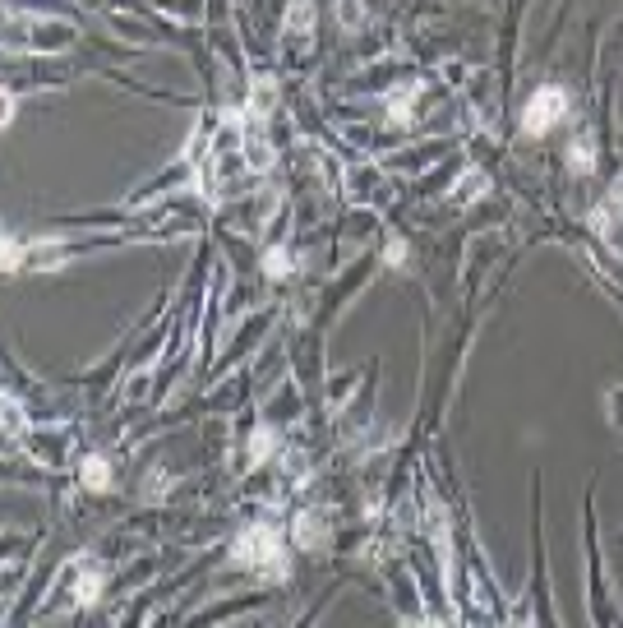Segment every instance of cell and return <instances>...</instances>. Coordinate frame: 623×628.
I'll return each mask as SVG.
<instances>
[{
  "label": "cell",
  "mask_w": 623,
  "mask_h": 628,
  "mask_svg": "<svg viewBox=\"0 0 623 628\" xmlns=\"http://www.w3.org/2000/svg\"><path fill=\"white\" fill-rule=\"evenodd\" d=\"M268 444H277V435H268V430H259V435H254V448H250V458H254V462H264L268 453H273V448H268Z\"/></svg>",
  "instance_id": "8"
},
{
  "label": "cell",
  "mask_w": 623,
  "mask_h": 628,
  "mask_svg": "<svg viewBox=\"0 0 623 628\" xmlns=\"http://www.w3.org/2000/svg\"><path fill=\"white\" fill-rule=\"evenodd\" d=\"M231 559H236L240 568H254V573H287V545H282V536L273 532V527H264V522H254V527H245V532L236 536V545H231Z\"/></svg>",
  "instance_id": "1"
},
{
  "label": "cell",
  "mask_w": 623,
  "mask_h": 628,
  "mask_svg": "<svg viewBox=\"0 0 623 628\" xmlns=\"http://www.w3.org/2000/svg\"><path fill=\"white\" fill-rule=\"evenodd\" d=\"M324 536H328V527H324V518H296V541L300 545H324Z\"/></svg>",
  "instance_id": "5"
},
{
  "label": "cell",
  "mask_w": 623,
  "mask_h": 628,
  "mask_svg": "<svg viewBox=\"0 0 623 628\" xmlns=\"http://www.w3.org/2000/svg\"><path fill=\"white\" fill-rule=\"evenodd\" d=\"M568 171H577V176H587V171H596V139H591L587 130L573 139V148H568Z\"/></svg>",
  "instance_id": "3"
},
{
  "label": "cell",
  "mask_w": 623,
  "mask_h": 628,
  "mask_svg": "<svg viewBox=\"0 0 623 628\" xmlns=\"http://www.w3.org/2000/svg\"><path fill=\"white\" fill-rule=\"evenodd\" d=\"M79 476H84L88 490H111V462L102 458V453H88L84 467H79Z\"/></svg>",
  "instance_id": "4"
},
{
  "label": "cell",
  "mask_w": 623,
  "mask_h": 628,
  "mask_svg": "<svg viewBox=\"0 0 623 628\" xmlns=\"http://www.w3.org/2000/svg\"><path fill=\"white\" fill-rule=\"evenodd\" d=\"M264 273H268V278H287V273H291V254L287 250H268L264 254Z\"/></svg>",
  "instance_id": "7"
},
{
  "label": "cell",
  "mask_w": 623,
  "mask_h": 628,
  "mask_svg": "<svg viewBox=\"0 0 623 628\" xmlns=\"http://www.w3.org/2000/svg\"><path fill=\"white\" fill-rule=\"evenodd\" d=\"M402 628H439V624H434V619H407Z\"/></svg>",
  "instance_id": "9"
},
{
  "label": "cell",
  "mask_w": 623,
  "mask_h": 628,
  "mask_svg": "<svg viewBox=\"0 0 623 628\" xmlns=\"http://www.w3.org/2000/svg\"><path fill=\"white\" fill-rule=\"evenodd\" d=\"M97 592H102V573H79V587H74V601H97Z\"/></svg>",
  "instance_id": "6"
},
{
  "label": "cell",
  "mask_w": 623,
  "mask_h": 628,
  "mask_svg": "<svg viewBox=\"0 0 623 628\" xmlns=\"http://www.w3.org/2000/svg\"><path fill=\"white\" fill-rule=\"evenodd\" d=\"M568 111H573V97H568V88L540 84L536 93L527 97V107H522V130H527V134H550L554 125L568 116Z\"/></svg>",
  "instance_id": "2"
}]
</instances>
